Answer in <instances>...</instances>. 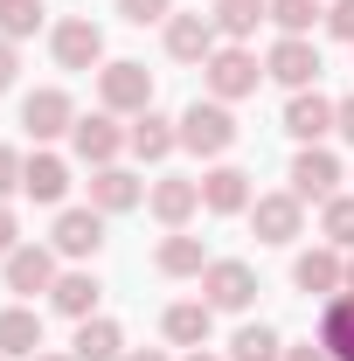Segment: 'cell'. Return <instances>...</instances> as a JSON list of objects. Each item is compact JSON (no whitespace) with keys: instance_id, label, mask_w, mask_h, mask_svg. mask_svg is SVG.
Segmentation results:
<instances>
[{"instance_id":"6da1fadb","label":"cell","mask_w":354,"mask_h":361,"mask_svg":"<svg viewBox=\"0 0 354 361\" xmlns=\"http://www.w3.org/2000/svg\"><path fill=\"white\" fill-rule=\"evenodd\" d=\"M97 104H104L111 118H139V111H153V70L133 63V56L104 63V70H97Z\"/></svg>"},{"instance_id":"7a4b0ae2","label":"cell","mask_w":354,"mask_h":361,"mask_svg":"<svg viewBox=\"0 0 354 361\" xmlns=\"http://www.w3.org/2000/svg\"><path fill=\"white\" fill-rule=\"evenodd\" d=\"M181 146L202 153V160H222V153L236 146V118H229V104H222V97H209V104L195 97V104L181 111Z\"/></svg>"},{"instance_id":"3957f363","label":"cell","mask_w":354,"mask_h":361,"mask_svg":"<svg viewBox=\"0 0 354 361\" xmlns=\"http://www.w3.org/2000/svg\"><path fill=\"white\" fill-rule=\"evenodd\" d=\"M257 77H264V63H257V56H250L243 42L216 49V56L202 63V84H209V97H222V104H236V97H250V90H257Z\"/></svg>"},{"instance_id":"277c9868","label":"cell","mask_w":354,"mask_h":361,"mask_svg":"<svg viewBox=\"0 0 354 361\" xmlns=\"http://www.w3.org/2000/svg\"><path fill=\"white\" fill-rule=\"evenodd\" d=\"M202 299H209L216 313H243V306L257 299V271L243 264V257H209V271H202Z\"/></svg>"},{"instance_id":"5b68a950","label":"cell","mask_w":354,"mask_h":361,"mask_svg":"<svg viewBox=\"0 0 354 361\" xmlns=\"http://www.w3.org/2000/svg\"><path fill=\"white\" fill-rule=\"evenodd\" d=\"M292 285H299L306 299H341V292H348V257H341L334 243H319V250H299V264H292Z\"/></svg>"},{"instance_id":"8992f818","label":"cell","mask_w":354,"mask_h":361,"mask_svg":"<svg viewBox=\"0 0 354 361\" xmlns=\"http://www.w3.org/2000/svg\"><path fill=\"white\" fill-rule=\"evenodd\" d=\"M49 49H56L63 70H97V63H104V28H97L90 14H70V21H56Z\"/></svg>"},{"instance_id":"52a82bcc","label":"cell","mask_w":354,"mask_h":361,"mask_svg":"<svg viewBox=\"0 0 354 361\" xmlns=\"http://www.w3.org/2000/svg\"><path fill=\"white\" fill-rule=\"evenodd\" d=\"M264 77H278L285 90H312L319 84V49L306 42V35H278L264 56Z\"/></svg>"},{"instance_id":"ba28073f","label":"cell","mask_w":354,"mask_h":361,"mask_svg":"<svg viewBox=\"0 0 354 361\" xmlns=\"http://www.w3.org/2000/svg\"><path fill=\"white\" fill-rule=\"evenodd\" d=\"M21 126H28V139H63L70 126H77V104H70V90H56V84L28 90V97H21Z\"/></svg>"},{"instance_id":"9c48e42d","label":"cell","mask_w":354,"mask_h":361,"mask_svg":"<svg viewBox=\"0 0 354 361\" xmlns=\"http://www.w3.org/2000/svg\"><path fill=\"white\" fill-rule=\"evenodd\" d=\"M292 195H299V202H334V195H341V153L299 146V160H292Z\"/></svg>"},{"instance_id":"30bf717a","label":"cell","mask_w":354,"mask_h":361,"mask_svg":"<svg viewBox=\"0 0 354 361\" xmlns=\"http://www.w3.org/2000/svg\"><path fill=\"white\" fill-rule=\"evenodd\" d=\"M250 223H257V243H292L306 229V202L285 188V195H257L250 202Z\"/></svg>"},{"instance_id":"8fae6325","label":"cell","mask_w":354,"mask_h":361,"mask_svg":"<svg viewBox=\"0 0 354 361\" xmlns=\"http://www.w3.org/2000/svg\"><path fill=\"white\" fill-rule=\"evenodd\" d=\"M7 264V292H21V299H35V292H49L63 271H56V243H21L14 257H0Z\"/></svg>"},{"instance_id":"7c38bea8","label":"cell","mask_w":354,"mask_h":361,"mask_svg":"<svg viewBox=\"0 0 354 361\" xmlns=\"http://www.w3.org/2000/svg\"><path fill=\"white\" fill-rule=\"evenodd\" d=\"M49 243H56V257H97L104 250V216L97 209H63L56 216V229H49Z\"/></svg>"},{"instance_id":"4fadbf2b","label":"cell","mask_w":354,"mask_h":361,"mask_svg":"<svg viewBox=\"0 0 354 361\" xmlns=\"http://www.w3.org/2000/svg\"><path fill=\"white\" fill-rule=\"evenodd\" d=\"M139 202H146V180L139 174H126L118 160H111V167H90V209H97V216H126Z\"/></svg>"},{"instance_id":"5bb4252c","label":"cell","mask_w":354,"mask_h":361,"mask_svg":"<svg viewBox=\"0 0 354 361\" xmlns=\"http://www.w3.org/2000/svg\"><path fill=\"white\" fill-rule=\"evenodd\" d=\"M334 118H341V104L319 97V90H292V104H285V133L299 139V146H319V139L334 133Z\"/></svg>"},{"instance_id":"9a60e30c","label":"cell","mask_w":354,"mask_h":361,"mask_svg":"<svg viewBox=\"0 0 354 361\" xmlns=\"http://www.w3.org/2000/svg\"><path fill=\"white\" fill-rule=\"evenodd\" d=\"M70 146H77V160H90V167H111V160L126 153V133H118L111 111H90V118L70 126Z\"/></svg>"},{"instance_id":"2e32d148","label":"cell","mask_w":354,"mask_h":361,"mask_svg":"<svg viewBox=\"0 0 354 361\" xmlns=\"http://www.w3.org/2000/svg\"><path fill=\"white\" fill-rule=\"evenodd\" d=\"M216 14H167V56L174 63H209L216 56Z\"/></svg>"},{"instance_id":"e0dca14e","label":"cell","mask_w":354,"mask_h":361,"mask_svg":"<svg viewBox=\"0 0 354 361\" xmlns=\"http://www.w3.org/2000/svg\"><path fill=\"white\" fill-rule=\"evenodd\" d=\"M250 202H257V195H250V174H243V167L222 160V167L202 174V209H209V216H243Z\"/></svg>"},{"instance_id":"ac0fdd59","label":"cell","mask_w":354,"mask_h":361,"mask_svg":"<svg viewBox=\"0 0 354 361\" xmlns=\"http://www.w3.org/2000/svg\"><path fill=\"white\" fill-rule=\"evenodd\" d=\"M146 209L160 216L167 229H181L195 209H202V180H181V174H160L153 188H146Z\"/></svg>"},{"instance_id":"d6986e66","label":"cell","mask_w":354,"mask_h":361,"mask_svg":"<svg viewBox=\"0 0 354 361\" xmlns=\"http://www.w3.org/2000/svg\"><path fill=\"white\" fill-rule=\"evenodd\" d=\"M0 355L7 361H35L42 355V313H35V306H0Z\"/></svg>"},{"instance_id":"ffe728a7","label":"cell","mask_w":354,"mask_h":361,"mask_svg":"<svg viewBox=\"0 0 354 361\" xmlns=\"http://www.w3.org/2000/svg\"><path fill=\"white\" fill-rule=\"evenodd\" d=\"M209 326H216V306L209 299H181L160 313V334L174 341V348H209Z\"/></svg>"},{"instance_id":"44dd1931","label":"cell","mask_w":354,"mask_h":361,"mask_svg":"<svg viewBox=\"0 0 354 361\" xmlns=\"http://www.w3.org/2000/svg\"><path fill=\"white\" fill-rule=\"evenodd\" d=\"M97 299H104V285H97L90 271H63V278L49 285V306L63 319H97Z\"/></svg>"},{"instance_id":"7402d4cb","label":"cell","mask_w":354,"mask_h":361,"mask_svg":"<svg viewBox=\"0 0 354 361\" xmlns=\"http://www.w3.org/2000/svg\"><path fill=\"white\" fill-rule=\"evenodd\" d=\"M126 146H133L139 160H167L181 146V118H167V111H139L133 133H126Z\"/></svg>"},{"instance_id":"603a6c76","label":"cell","mask_w":354,"mask_h":361,"mask_svg":"<svg viewBox=\"0 0 354 361\" xmlns=\"http://www.w3.org/2000/svg\"><path fill=\"white\" fill-rule=\"evenodd\" d=\"M70 355L77 361H118L126 355V334H118V319H77V341H70Z\"/></svg>"},{"instance_id":"cb8c5ba5","label":"cell","mask_w":354,"mask_h":361,"mask_svg":"<svg viewBox=\"0 0 354 361\" xmlns=\"http://www.w3.org/2000/svg\"><path fill=\"white\" fill-rule=\"evenodd\" d=\"M21 195H28V202H63V195H70V160H63V153H35L28 174H21Z\"/></svg>"},{"instance_id":"d4e9b609","label":"cell","mask_w":354,"mask_h":361,"mask_svg":"<svg viewBox=\"0 0 354 361\" xmlns=\"http://www.w3.org/2000/svg\"><path fill=\"white\" fill-rule=\"evenodd\" d=\"M153 264L167 271V278H202V271H209V250H202V236H188V229H167Z\"/></svg>"},{"instance_id":"484cf974","label":"cell","mask_w":354,"mask_h":361,"mask_svg":"<svg viewBox=\"0 0 354 361\" xmlns=\"http://www.w3.org/2000/svg\"><path fill=\"white\" fill-rule=\"evenodd\" d=\"M319 348L334 361H354V292L348 299H326V319H319Z\"/></svg>"},{"instance_id":"4316f807","label":"cell","mask_w":354,"mask_h":361,"mask_svg":"<svg viewBox=\"0 0 354 361\" xmlns=\"http://www.w3.org/2000/svg\"><path fill=\"white\" fill-rule=\"evenodd\" d=\"M209 14L229 42H243V35H257V21H271V0H216Z\"/></svg>"},{"instance_id":"83f0119b","label":"cell","mask_w":354,"mask_h":361,"mask_svg":"<svg viewBox=\"0 0 354 361\" xmlns=\"http://www.w3.org/2000/svg\"><path fill=\"white\" fill-rule=\"evenodd\" d=\"M229 361H285V341H278V326H264V319L236 326V341H229Z\"/></svg>"},{"instance_id":"f1b7e54d","label":"cell","mask_w":354,"mask_h":361,"mask_svg":"<svg viewBox=\"0 0 354 361\" xmlns=\"http://www.w3.org/2000/svg\"><path fill=\"white\" fill-rule=\"evenodd\" d=\"M319 229H326V243H334V250H354V195L319 202Z\"/></svg>"},{"instance_id":"f546056e","label":"cell","mask_w":354,"mask_h":361,"mask_svg":"<svg viewBox=\"0 0 354 361\" xmlns=\"http://www.w3.org/2000/svg\"><path fill=\"white\" fill-rule=\"evenodd\" d=\"M42 28V0H0V35L7 42H28Z\"/></svg>"},{"instance_id":"4dcf8cb0","label":"cell","mask_w":354,"mask_h":361,"mask_svg":"<svg viewBox=\"0 0 354 361\" xmlns=\"http://www.w3.org/2000/svg\"><path fill=\"white\" fill-rule=\"evenodd\" d=\"M271 21H278L285 35H306L312 21H326V7H319V0H271Z\"/></svg>"},{"instance_id":"1f68e13d","label":"cell","mask_w":354,"mask_h":361,"mask_svg":"<svg viewBox=\"0 0 354 361\" xmlns=\"http://www.w3.org/2000/svg\"><path fill=\"white\" fill-rule=\"evenodd\" d=\"M118 14H126L133 28H146V21H167V14H174V0H118Z\"/></svg>"},{"instance_id":"d6a6232c","label":"cell","mask_w":354,"mask_h":361,"mask_svg":"<svg viewBox=\"0 0 354 361\" xmlns=\"http://www.w3.org/2000/svg\"><path fill=\"white\" fill-rule=\"evenodd\" d=\"M21 174H28V160H21L14 146H0V202H7V195L21 188Z\"/></svg>"},{"instance_id":"836d02e7","label":"cell","mask_w":354,"mask_h":361,"mask_svg":"<svg viewBox=\"0 0 354 361\" xmlns=\"http://www.w3.org/2000/svg\"><path fill=\"white\" fill-rule=\"evenodd\" d=\"M326 35L334 42H354V0H334L326 7Z\"/></svg>"},{"instance_id":"e575fe53","label":"cell","mask_w":354,"mask_h":361,"mask_svg":"<svg viewBox=\"0 0 354 361\" xmlns=\"http://www.w3.org/2000/svg\"><path fill=\"white\" fill-rule=\"evenodd\" d=\"M14 236H21V223H14V209H7V202H0V257H14V250H21V243H14Z\"/></svg>"},{"instance_id":"d590c367","label":"cell","mask_w":354,"mask_h":361,"mask_svg":"<svg viewBox=\"0 0 354 361\" xmlns=\"http://www.w3.org/2000/svg\"><path fill=\"white\" fill-rule=\"evenodd\" d=\"M14 70H21V56H14V42H7V35H0V90L14 84Z\"/></svg>"},{"instance_id":"8d00e7d4","label":"cell","mask_w":354,"mask_h":361,"mask_svg":"<svg viewBox=\"0 0 354 361\" xmlns=\"http://www.w3.org/2000/svg\"><path fill=\"white\" fill-rule=\"evenodd\" d=\"M334 133H341V139L354 146V97H341V118H334Z\"/></svg>"},{"instance_id":"74e56055","label":"cell","mask_w":354,"mask_h":361,"mask_svg":"<svg viewBox=\"0 0 354 361\" xmlns=\"http://www.w3.org/2000/svg\"><path fill=\"white\" fill-rule=\"evenodd\" d=\"M285 361H334V355H326V348H312V341H306V348H285Z\"/></svg>"},{"instance_id":"f35d334b","label":"cell","mask_w":354,"mask_h":361,"mask_svg":"<svg viewBox=\"0 0 354 361\" xmlns=\"http://www.w3.org/2000/svg\"><path fill=\"white\" fill-rule=\"evenodd\" d=\"M118 361H167V355H160V348H126Z\"/></svg>"},{"instance_id":"ab89813d","label":"cell","mask_w":354,"mask_h":361,"mask_svg":"<svg viewBox=\"0 0 354 361\" xmlns=\"http://www.w3.org/2000/svg\"><path fill=\"white\" fill-rule=\"evenodd\" d=\"M188 361H216V355H209V348H188Z\"/></svg>"},{"instance_id":"60d3db41","label":"cell","mask_w":354,"mask_h":361,"mask_svg":"<svg viewBox=\"0 0 354 361\" xmlns=\"http://www.w3.org/2000/svg\"><path fill=\"white\" fill-rule=\"evenodd\" d=\"M35 361H77V355H49V348H42V355H35Z\"/></svg>"},{"instance_id":"b9f144b4","label":"cell","mask_w":354,"mask_h":361,"mask_svg":"<svg viewBox=\"0 0 354 361\" xmlns=\"http://www.w3.org/2000/svg\"><path fill=\"white\" fill-rule=\"evenodd\" d=\"M348 292H354V257H348Z\"/></svg>"},{"instance_id":"7bdbcfd3","label":"cell","mask_w":354,"mask_h":361,"mask_svg":"<svg viewBox=\"0 0 354 361\" xmlns=\"http://www.w3.org/2000/svg\"><path fill=\"white\" fill-rule=\"evenodd\" d=\"M0 361H7V355H0Z\"/></svg>"}]
</instances>
